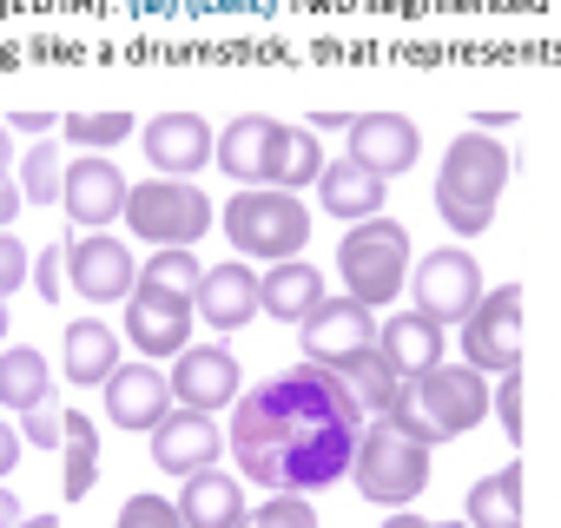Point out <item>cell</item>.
Instances as JSON below:
<instances>
[{"instance_id": "60d3db41", "label": "cell", "mask_w": 561, "mask_h": 528, "mask_svg": "<svg viewBox=\"0 0 561 528\" xmlns=\"http://www.w3.org/2000/svg\"><path fill=\"white\" fill-rule=\"evenodd\" d=\"M21 205H27V192H21V179H14V172H0V231H8V225L21 218Z\"/></svg>"}, {"instance_id": "8d00e7d4", "label": "cell", "mask_w": 561, "mask_h": 528, "mask_svg": "<svg viewBox=\"0 0 561 528\" xmlns=\"http://www.w3.org/2000/svg\"><path fill=\"white\" fill-rule=\"evenodd\" d=\"M34 278V257H27V244L14 238V231H0V305H8L21 285Z\"/></svg>"}, {"instance_id": "e0dca14e", "label": "cell", "mask_w": 561, "mask_h": 528, "mask_svg": "<svg viewBox=\"0 0 561 528\" xmlns=\"http://www.w3.org/2000/svg\"><path fill=\"white\" fill-rule=\"evenodd\" d=\"M126 198H133V185L119 179L113 159H67V192H60V205H67V218H73L80 231H100V225L126 218Z\"/></svg>"}, {"instance_id": "b9f144b4", "label": "cell", "mask_w": 561, "mask_h": 528, "mask_svg": "<svg viewBox=\"0 0 561 528\" xmlns=\"http://www.w3.org/2000/svg\"><path fill=\"white\" fill-rule=\"evenodd\" d=\"M21 443H27V436H21L14 423H0V475H14V462H21Z\"/></svg>"}, {"instance_id": "5bb4252c", "label": "cell", "mask_w": 561, "mask_h": 528, "mask_svg": "<svg viewBox=\"0 0 561 528\" xmlns=\"http://www.w3.org/2000/svg\"><path fill=\"white\" fill-rule=\"evenodd\" d=\"M100 390H106V423H119V429H133V436H139V429H159V423L179 410V403H172V377L152 370L146 357H139V364H119Z\"/></svg>"}, {"instance_id": "2e32d148", "label": "cell", "mask_w": 561, "mask_h": 528, "mask_svg": "<svg viewBox=\"0 0 561 528\" xmlns=\"http://www.w3.org/2000/svg\"><path fill=\"white\" fill-rule=\"evenodd\" d=\"M192 311H198L211 331H238V324L264 318V278L251 272L244 257H238V264H211V272L198 278V291H192Z\"/></svg>"}, {"instance_id": "7c38bea8", "label": "cell", "mask_w": 561, "mask_h": 528, "mask_svg": "<svg viewBox=\"0 0 561 528\" xmlns=\"http://www.w3.org/2000/svg\"><path fill=\"white\" fill-rule=\"evenodd\" d=\"M172 403H185V410H225V403H238V357L225 351V344H185L179 357H172Z\"/></svg>"}, {"instance_id": "9c48e42d", "label": "cell", "mask_w": 561, "mask_h": 528, "mask_svg": "<svg viewBox=\"0 0 561 528\" xmlns=\"http://www.w3.org/2000/svg\"><path fill=\"white\" fill-rule=\"evenodd\" d=\"M462 357H469L476 370H495V377L522 370V285L482 291V305H476L469 324H462Z\"/></svg>"}, {"instance_id": "f546056e", "label": "cell", "mask_w": 561, "mask_h": 528, "mask_svg": "<svg viewBox=\"0 0 561 528\" xmlns=\"http://www.w3.org/2000/svg\"><path fill=\"white\" fill-rule=\"evenodd\" d=\"M67 475H60V489H67V502H87L93 495V482H100V429L87 423V416H73L67 410Z\"/></svg>"}, {"instance_id": "ab89813d", "label": "cell", "mask_w": 561, "mask_h": 528, "mask_svg": "<svg viewBox=\"0 0 561 528\" xmlns=\"http://www.w3.org/2000/svg\"><path fill=\"white\" fill-rule=\"evenodd\" d=\"M8 133H27V139H47V133H60V119H54V113H41V106H27V113H14V119H8Z\"/></svg>"}, {"instance_id": "7bdbcfd3", "label": "cell", "mask_w": 561, "mask_h": 528, "mask_svg": "<svg viewBox=\"0 0 561 528\" xmlns=\"http://www.w3.org/2000/svg\"><path fill=\"white\" fill-rule=\"evenodd\" d=\"M21 521H27V515H21V495L0 482V528H21Z\"/></svg>"}, {"instance_id": "44dd1931", "label": "cell", "mask_w": 561, "mask_h": 528, "mask_svg": "<svg viewBox=\"0 0 561 528\" xmlns=\"http://www.w3.org/2000/svg\"><path fill=\"white\" fill-rule=\"evenodd\" d=\"M377 351H383V357H390V370L410 383V377H423V370H436V364H443V324H436V318H423V311L383 318V324H377Z\"/></svg>"}, {"instance_id": "4dcf8cb0", "label": "cell", "mask_w": 561, "mask_h": 528, "mask_svg": "<svg viewBox=\"0 0 561 528\" xmlns=\"http://www.w3.org/2000/svg\"><path fill=\"white\" fill-rule=\"evenodd\" d=\"M198 257H192V244H165V251H152L146 264H139V285H152V291H172V298H192L198 291Z\"/></svg>"}, {"instance_id": "c3c4849f", "label": "cell", "mask_w": 561, "mask_h": 528, "mask_svg": "<svg viewBox=\"0 0 561 528\" xmlns=\"http://www.w3.org/2000/svg\"><path fill=\"white\" fill-rule=\"evenodd\" d=\"M430 528H469V521H430Z\"/></svg>"}, {"instance_id": "277c9868", "label": "cell", "mask_w": 561, "mask_h": 528, "mask_svg": "<svg viewBox=\"0 0 561 528\" xmlns=\"http://www.w3.org/2000/svg\"><path fill=\"white\" fill-rule=\"evenodd\" d=\"M225 238L238 257H257V264H285V257H305L311 244V211L298 192H277V185H238V198L218 211Z\"/></svg>"}, {"instance_id": "681fc988", "label": "cell", "mask_w": 561, "mask_h": 528, "mask_svg": "<svg viewBox=\"0 0 561 528\" xmlns=\"http://www.w3.org/2000/svg\"><path fill=\"white\" fill-rule=\"evenodd\" d=\"M0 337H8V305H0Z\"/></svg>"}, {"instance_id": "f1b7e54d", "label": "cell", "mask_w": 561, "mask_h": 528, "mask_svg": "<svg viewBox=\"0 0 561 528\" xmlns=\"http://www.w3.org/2000/svg\"><path fill=\"white\" fill-rule=\"evenodd\" d=\"M337 383L357 397L364 416H390V403H397V390H403V377L390 370L383 351H357V357H344V364H337Z\"/></svg>"}, {"instance_id": "f6af8a7d", "label": "cell", "mask_w": 561, "mask_h": 528, "mask_svg": "<svg viewBox=\"0 0 561 528\" xmlns=\"http://www.w3.org/2000/svg\"><path fill=\"white\" fill-rule=\"evenodd\" d=\"M337 126L351 133V113H318V119H311V133H337Z\"/></svg>"}, {"instance_id": "1f68e13d", "label": "cell", "mask_w": 561, "mask_h": 528, "mask_svg": "<svg viewBox=\"0 0 561 528\" xmlns=\"http://www.w3.org/2000/svg\"><path fill=\"white\" fill-rule=\"evenodd\" d=\"M14 179H21V192H27L34 205H60V192H67V159H60L47 139H34V152L21 159Z\"/></svg>"}, {"instance_id": "ba28073f", "label": "cell", "mask_w": 561, "mask_h": 528, "mask_svg": "<svg viewBox=\"0 0 561 528\" xmlns=\"http://www.w3.org/2000/svg\"><path fill=\"white\" fill-rule=\"evenodd\" d=\"M410 291H416V311L436 318L443 331L449 324H469V311L482 305V264L462 244H443V251H430L416 272H410Z\"/></svg>"}, {"instance_id": "30bf717a", "label": "cell", "mask_w": 561, "mask_h": 528, "mask_svg": "<svg viewBox=\"0 0 561 528\" xmlns=\"http://www.w3.org/2000/svg\"><path fill=\"white\" fill-rule=\"evenodd\" d=\"M67 285L87 305H126L139 291V264H133V251L119 238L87 231V238H67Z\"/></svg>"}, {"instance_id": "8992f818", "label": "cell", "mask_w": 561, "mask_h": 528, "mask_svg": "<svg viewBox=\"0 0 561 528\" xmlns=\"http://www.w3.org/2000/svg\"><path fill=\"white\" fill-rule=\"evenodd\" d=\"M351 475H357V495H364V502H377V508H410V502L430 489V449H423L416 436H403L390 416H377V423H364V443H357Z\"/></svg>"}, {"instance_id": "d4e9b609", "label": "cell", "mask_w": 561, "mask_h": 528, "mask_svg": "<svg viewBox=\"0 0 561 528\" xmlns=\"http://www.w3.org/2000/svg\"><path fill=\"white\" fill-rule=\"evenodd\" d=\"M60 370L87 390V383H106L119 370V337L100 324V318H73L67 337H60Z\"/></svg>"}, {"instance_id": "d590c367", "label": "cell", "mask_w": 561, "mask_h": 528, "mask_svg": "<svg viewBox=\"0 0 561 528\" xmlns=\"http://www.w3.org/2000/svg\"><path fill=\"white\" fill-rule=\"evenodd\" d=\"M21 436H27L34 449H60V443H67V410L47 397L41 410H27V416H21Z\"/></svg>"}, {"instance_id": "4316f807", "label": "cell", "mask_w": 561, "mask_h": 528, "mask_svg": "<svg viewBox=\"0 0 561 528\" xmlns=\"http://www.w3.org/2000/svg\"><path fill=\"white\" fill-rule=\"evenodd\" d=\"M47 390H54V370H47V357H41L34 344L0 351V410L27 416V410H41V403H47Z\"/></svg>"}, {"instance_id": "3957f363", "label": "cell", "mask_w": 561, "mask_h": 528, "mask_svg": "<svg viewBox=\"0 0 561 528\" xmlns=\"http://www.w3.org/2000/svg\"><path fill=\"white\" fill-rule=\"evenodd\" d=\"M502 185H508V146H495L489 133H462V139H449L443 172H436V218L456 238H476V231H489Z\"/></svg>"}, {"instance_id": "bcb514c9", "label": "cell", "mask_w": 561, "mask_h": 528, "mask_svg": "<svg viewBox=\"0 0 561 528\" xmlns=\"http://www.w3.org/2000/svg\"><path fill=\"white\" fill-rule=\"evenodd\" d=\"M8 159H14V133H8V119H0V172H8Z\"/></svg>"}, {"instance_id": "d6a6232c", "label": "cell", "mask_w": 561, "mask_h": 528, "mask_svg": "<svg viewBox=\"0 0 561 528\" xmlns=\"http://www.w3.org/2000/svg\"><path fill=\"white\" fill-rule=\"evenodd\" d=\"M60 133H67L80 152H106V146H119V139L133 133V113H67Z\"/></svg>"}, {"instance_id": "e575fe53", "label": "cell", "mask_w": 561, "mask_h": 528, "mask_svg": "<svg viewBox=\"0 0 561 528\" xmlns=\"http://www.w3.org/2000/svg\"><path fill=\"white\" fill-rule=\"evenodd\" d=\"M113 528H185V515H179V502H165V495H133Z\"/></svg>"}, {"instance_id": "ac0fdd59", "label": "cell", "mask_w": 561, "mask_h": 528, "mask_svg": "<svg viewBox=\"0 0 561 528\" xmlns=\"http://www.w3.org/2000/svg\"><path fill=\"white\" fill-rule=\"evenodd\" d=\"M146 159L159 165V179H192L198 165L218 159V133L198 113H159L146 119Z\"/></svg>"}, {"instance_id": "8fae6325", "label": "cell", "mask_w": 561, "mask_h": 528, "mask_svg": "<svg viewBox=\"0 0 561 528\" xmlns=\"http://www.w3.org/2000/svg\"><path fill=\"white\" fill-rule=\"evenodd\" d=\"M298 337H305V364L337 370L344 357L377 351V318H370V305H357V298L344 291V298H324V305L298 324Z\"/></svg>"}, {"instance_id": "d6986e66", "label": "cell", "mask_w": 561, "mask_h": 528, "mask_svg": "<svg viewBox=\"0 0 561 528\" xmlns=\"http://www.w3.org/2000/svg\"><path fill=\"white\" fill-rule=\"evenodd\" d=\"M416 152H423L416 119H403V113H357L351 119V159L370 165L377 179H403L416 165Z\"/></svg>"}, {"instance_id": "484cf974", "label": "cell", "mask_w": 561, "mask_h": 528, "mask_svg": "<svg viewBox=\"0 0 561 528\" xmlns=\"http://www.w3.org/2000/svg\"><path fill=\"white\" fill-rule=\"evenodd\" d=\"M324 146H318V133L311 126H277V139H271V165H264V185H277V192H305V185H318L324 179Z\"/></svg>"}, {"instance_id": "7402d4cb", "label": "cell", "mask_w": 561, "mask_h": 528, "mask_svg": "<svg viewBox=\"0 0 561 528\" xmlns=\"http://www.w3.org/2000/svg\"><path fill=\"white\" fill-rule=\"evenodd\" d=\"M324 298H331L324 272L305 264V257H285V264H271V272H264V318H277V324H305Z\"/></svg>"}, {"instance_id": "f35d334b", "label": "cell", "mask_w": 561, "mask_h": 528, "mask_svg": "<svg viewBox=\"0 0 561 528\" xmlns=\"http://www.w3.org/2000/svg\"><path fill=\"white\" fill-rule=\"evenodd\" d=\"M60 264H67V244H47V251H41V264H34L41 298H60Z\"/></svg>"}, {"instance_id": "6da1fadb", "label": "cell", "mask_w": 561, "mask_h": 528, "mask_svg": "<svg viewBox=\"0 0 561 528\" xmlns=\"http://www.w3.org/2000/svg\"><path fill=\"white\" fill-rule=\"evenodd\" d=\"M231 456L244 482L271 495H311L337 475H351L364 443V410L324 364H291L238 397L231 416Z\"/></svg>"}, {"instance_id": "4fadbf2b", "label": "cell", "mask_w": 561, "mask_h": 528, "mask_svg": "<svg viewBox=\"0 0 561 528\" xmlns=\"http://www.w3.org/2000/svg\"><path fill=\"white\" fill-rule=\"evenodd\" d=\"M225 449H231V436H225L205 410H185V403L152 429V462H159L165 475H179V482L198 475V469H218Z\"/></svg>"}, {"instance_id": "836d02e7", "label": "cell", "mask_w": 561, "mask_h": 528, "mask_svg": "<svg viewBox=\"0 0 561 528\" xmlns=\"http://www.w3.org/2000/svg\"><path fill=\"white\" fill-rule=\"evenodd\" d=\"M238 528H318V508H311V495H271V502L251 508Z\"/></svg>"}, {"instance_id": "74e56055", "label": "cell", "mask_w": 561, "mask_h": 528, "mask_svg": "<svg viewBox=\"0 0 561 528\" xmlns=\"http://www.w3.org/2000/svg\"><path fill=\"white\" fill-rule=\"evenodd\" d=\"M489 410H495V423H502V429H508V443H515V436H522V370H508V377H502V390L489 397Z\"/></svg>"}, {"instance_id": "ffe728a7", "label": "cell", "mask_w": 561, "mask_h": 528, "mask_svg": "<svg viewBox=\"0 0 561 528\" xmlns=\"http://www.w3.org/2000/svg\"><path fill=\"white\" fill-rule=\"evenodd\" d=\"M383 192H390V179H377V172H370V165H357L351 152H344V159H331V165H324V179H318V205H324L331 218H344V225L377 218V211H383Z\"/></svg>"}, {"instance_id": "ee69618b", "label": "cell", "mask_w": 561, "mask_h": 528, "mask_svg": "<svg viewBox=\"0 0 561 528\" xmlns=\"http://www.w3.org/2000/svg\"><path fill=\"white\" fill-rule=\"evenodd\" d=\"M383 528H430V521H423L416 508H390V515H383Z\"/></svg>"}, {"instance_id": "9a60e30c", "label": "cell", "mask_w": 561, "mask_h": 528, "mask_svg": "<svg viewBox=\"0 0 561 528\" xmlns=\"http://www.w3.org/2000/svg\"><path fill=\"white\" fill-rule=\"evenodd\" d=\"M126 337H133L139 357H179L192 344V298H172V291L139 285L126 298Z\"/></svg>"}, {"instance_id": "83f0119b", "label": "cell", "mask_w": 561, "mask_h": 528, "mask_svg": "<svg viewBox=\"0 0 561 528\" xmlns=\"http://www.w3.org/2000/svg\"><path fill=\"white\" fill-rule=\"evenodd\" d=\"M469 528H522V462L515 456L469 489Z\"/></svg>"}, {"instance_id": "5b68a950", "label": "cell", "mask_w": 561, "mask_h": 528, "mask_svg": "<svg viewBox=\"0 0 561 528\" xmlns=\"http://www.w3.org/2000/svg\"><path fill=\"white\" fill-rule=\"evenodd\" d=\"M337 272H344V291L370 311H383L390 298H403V272H410V231L377 211L364 225H344V244H337Z\"/></svg>"}, {"instance_id": "52a82bcc", "label": "cell", "mask_w": 561, "mask_h": 528, "mask_svg": "<svg viewBox=\"0 0 561 528\" xmlns=\"http://www.w3.org/2000/svg\"><path fill=\"white\" fill-rule=\"evenodd\" d=\"M211 198L192 185V179H146V185H133V198H126V225L146 238V244H198L205 231H211Z\"/></svg>"}, {"instance_id": "cb8c5ba5", "label": "cell", "mask_w": 561, "mask_h": 528, "mask_svg": "<svg viewBox=\"0 0 561 528\" xmlns=\"http://www.w3.org/2000/svg\"><path fill=\"white\" fill-rule=\"evenodd\" d=\"M271 139H277V119H264V113H244V119H231V126L218 133V159H211V165H225L238 185H264Z\"/></svg>"}, {"instance_id": "7a4b0ae2", "label": "cell", "mask_w": 561, "mask_h": 528, "mask_svg": "<svg viewBox=\"0 0 561 528\" xmlns=\"http://www.w3.org/2000/svg\"><path fill=\"white\" fill-rule=\"evenodd\" d=\"M482 416H489V383H482L476 364H462V370L436 364V370L410 377V383L397 390V403H390V423H397L403 436H416L423 449L456 443V436L476 429Z\"/></svg>"}, {"instance_id": "603a6c76", "label": "cell", "mask_w": 561, "mask_h": 528, "mask_svg": "<svg viewBox=\"0 0 561 528\" xmlns=\"http://www.w3.org/2000/svg\"><path fill=\"white\" fill-rule=\"evenodd\" d=\"M179 515H185V528H238V521H244V489H238V475H225V469L185 475Z\"/></svg>"}, {"instance_id": "7dc6e473", "label": "cell", "mask_w": 561, "mask_h": 528, "mask_svg": "<svg viewBox=\"0 0 561 528\" xmlns=\"http://www.w3.org/2000/svg\"><path fill=\"white\" fill-rule=\"evenodd\" d=\"M21 528H60V515H27Z\"/></svg>"}]
</instances>
